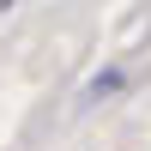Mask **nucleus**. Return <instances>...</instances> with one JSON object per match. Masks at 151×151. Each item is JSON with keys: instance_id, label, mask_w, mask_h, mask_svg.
Instances as JSON below:
<instances>
[{"instance_id": "obj_1", "label": "nucleus", "mask_w": 151, "mask_h": 151, "mask_svg": "<svg viewBox=\"0 0 151 151\" xmlns=\"http://www.w3.org/2000/svg\"><path fill=\"white\" fill-rule=\"evenodd\" d=\"M115 85H121V73H97V79H91V97H103V91H115Z\"/></svg>"}]
</instances>
